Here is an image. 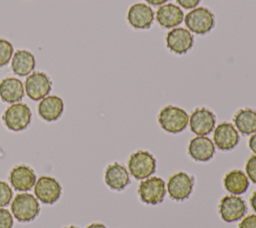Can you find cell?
<instances>
[{
  "label": "cell",
  "mask_w": 256,
  "mask_h": 228,
  "mask_svg": "<svg viewBox=\"0 0 256 228\" xmlns=\"http://www.w3.org/2000/svg\"><path fill=\"white\" fill-rule=\"evenodd\" d=\"M224 188L233 195L244 194L249 187L247 175L239 169H233L227 172L223 178Z\"/></svg>",
  "instance_id": "obj_21"
},
{
  "label": "cell",
  "mask_w": 256,
  "mask_h": 228,
  "mask_svg": "<svg viewBox=\"0 0 256 228\" xmlns=\"http://www.w3.org/2000/svg\"><path fill=\"white\" fill-rule=\"evenodd\" d=\"M166 191L164 180L160 177L152 176L140 181L137 193L143 203L147 205H158L163 202Z\"/></svg>",
  "instance_id": "obj_3"
},
{
  "label": "cell",
  "mask_w": 256,
  "mask_h": 228,
  "mask_svg": "<svg viewBox=\"0 0 256 228\" xmlns=\"http://www.w3.org/2000/svg\"><path fill=\"white\" fill-rule=\"evenodd\" d=\"M145 1L152 6H159V5H163L165 2L169 0H145Z\"/></svg>",
  "instance_id": "obj_32"
},
{
  "label": "cell",
  "mask_w": 256,
  "mask_h": 228,
  "mask_svg": "<svg viewBox=\"0 0 256 228\" xmlns=\"http://www.w3.org/2000/svg\"><path fill=\"white\" fill-rule=\"evenodd\" d=\"M194 187V177L185 171H179L168 179L166 190L171 199L183 201L191 195Z\"/></svg>",
  "instance_id": "obj_6"
},
{
  "label": "cell",
  "mask_w": 256,
  "mask_h": 228,
  "mask_svg": "<svg viewBox=\"0 0 256 228\" xmlns=\"http://www.w3.org/2000/svg\"><path fill=\"white\" fill-rule=\"evenodd\" d=\"M248 146H249L250 150H251L253 153H255V155H256V132L253 133V134L251 135V137L249 138Z\"/></svg>",
  "instance_id": "obj_30"
},
{
  "label": "cell",
  "mask_w": 256,
  "mask_h": 228,
  "mask_svg": "<svg viewBox=\"0 0 256 228\" xmlns=\"http://www.w3.org/2000/svg\"><path fill=\"white\" fill-rule=\"evenodd\" d=\"M249 202H250V205H251L253 211L256 213V190H255V191L252 193V195L250 196Z\"/></svg>",
  "instance_id": "obj_31"
},
{
  "label": "cell",
  "mask_w": 256,
  "mask_h": 228,
  "mask_svg": "<svg viewBox=\"0 0 256 228\" xmlns=\"http://www.w3.org/2000/svg\"><path fill=\"white\" fill-rule=\"evenodd\" d=\"M189 156L198 162L211 160L215 153V145L207 136H196L192 138L187 147Z\"/></svg>",
  "instance_id": "obj_14"
},
{
  "label": "cell",
  "mask_w": 256,
  "mask_h": 228,
  "mask_svg": "<svg viewBox=\"0 0 256 228\" xmlns=\"http://www.w3.org/2000/svg\"><path fill=\"white\" fill-rule=\"evenodd\" d=\"M24 86L27 96L34 101H39L51 91L52 81L46 73L35 71L27 76Z\"/></svg>",
  "instance_id": "obj_9"
},
{
  "label": "cell",
  "mask_w": 256,
  "mask_h": 228,
  "mask_svg": "<svg viewBox=\"0 0 256 228\" xmlns=\"http://www.w3.org/2000/svg\"><path fill=\"white\" fill-rule=\"evenodd\" d=\"M245 172L249 180L256 184V155L250 156L245 164Z\"/></svg>",
  "instance_id": "obj_26"
},
{
  "label": "cell",
  "mask_w": 256,
  "mask_h": 228,
  "mask_svg": "<svg viewBox=\"0 0 256 228\" xmlns=\"http://www.w3.org/2000/svg\"><path fill=\"white\" fill-rule=\"evenodd\" d=\"M177 3L185 9H194L200 2V0H176Z\"/></svg>",
  "instance_id": "obj_29"
},
{
  "label": "cell",
  "mask_w": 256,
  "mask_h": 228,
  "mask_svg": "<svg viewBox=\"0 0 256 228\" xmlns=\"http://www.w3.org/2000/svg\"><path fill=\"white\" fill-rule=\"evenodd\" d=\"M13 227V216L5 208H0V228H12Z\"/></svg>",
  "instance_id": "obj_27"
},
{
  "label": "cell",
  "mask_w": 256,
  "mask_h": 228,
  "mask_svg": "<svg viewBox=\"0 0 256 228\" xmlns=\"http://www.w3.org/2000/svg\"><path fill=\"white\" fill-rule=\"evenodd\" d=\"M194 43V37L191 32L185 28H173L166 35V45L170 51L182 55L191 49Z\"/></svg>",
  "instance_id": "obj_13"
},
{
  "label": "cell",
  "mask_w": 256,
  "mask_h": 228,
  "mask_svg": "<svg viewBox=\"0 0 256 228\" xmlns=\"http://www.w3.org/2000/svg\"><path fill=\"white\" fill-rule=\"evenodd\" d=\"M247 206L244 199L238 195H225L219 202L218 213L225 222H235L244 217Z\"/></svg>",
  "instance_id": "obj_7"
},
{
  "label": "cell",
  "mask_w": 256,
  "mask_h": 228,
  "mask_svg": "<svg viewBox=\"0 0 256 228\" xmlns=\"http://www.w3.org/2000/svg\"><path fill=\"white\" fill-rule=\"evenodd\" d=\"M64 111V102L57 95H47L38 104L39 116L48 122L56 121Z\"/></svg>",
  "instance_id": "obj_18"
},
{
  "label": "cell",
  "mask_w": 256,
  "mask_h": 228,
  "mask_svg": "<svg viewBox=\"0 0 256 228\" xmlns=\"http://www.w3.org/2000/svg\"><path fill=\"white\" fill-rule=\"evenodd\" d=\"M189 31L196 34H206L214 27V15L206 7L192 9L184 18Z\"/></svg>",
  "instance_id": "obj_8"
},
{
  "label": "cell",
  "mask_w": 256,
  "mask_h": 228,
  "mask_svg": "<svg viewBox=\"0 0 256 228\" xmlns=\"http://www.w3.org/2000/svg\"><path fill=\"white\" fill-rule=\"evenodd\" d=\"M216 117L206 107L196 108L189 116L190 130L197 136H206L214 130Z\"/></svg>",
  "instance_id": "obj_11"
},
{
  "label": "cell",
  "mask_w": 256,
  "mask_h": 228,
  "mask_svg": "<svg viewBox=\"0 0 256 228\" xmlns=\"http://www.w3.org/2000/svg\"><path fill=\"white\" fill-rule=\"evenodd\" d=\"M86 228H107V227L102 223H92L88 225Z\"/></svg>",
  "instance_id": "obj_33"
},
{
  "label": "cell",
  "mask_w": 256,
  "mask_h": 228,
  "mask_svg": "<svg viewBox=\"0 0 256 228\" xmlns=\"http://www.w3.org/2000/svg\"><path fill=\"white\" fill-rule=\"evenodd\" d=\"M238 228H256V214H250L244 217L239 223Z\"/></svg>",
  "instance_id": "obj_28"
},
{
  "label": "cell",
  "mask_w": 256,
  "mask_h": 228,
  "mask_svg": "<svg viewBox=\"0 0 256 228\" xmlns=\"http://www.w3.org/2000/svg\"><path fill=\"white\" fill-rule=\"evenodd\" d=\"M234 126L243 135L256 132V111L251 108L239 109L233 117Z\"/></svg>",
  "instance_id": "obj_23"
},
{
  "label": "cell",
  "mask_w": 256,
  "mask_h": 228,
  "mask_svg": "<svg viewBox=\"0 0 256 228\" xmlns=\"http://www.w3.org/2000/svg\"><path fill=\"white\" fill-rule=\"evenodd\" d=\"M11 212L17 221L30 222L40 212L38 199L29 193L17 194L11 203Z\"/></svg>",
  "instance_id": "obj_2"
},
{
  "label": "cell",
  "mask_w": 256,
  "mask_h": 228,
  "mask_svg": "<svg viewBox=\"0 0 256 228\" xmlns=\"http://www.w3.org/2000/svg\"><path fill=\"white\" fill-rule=\"evenodd\" d=\"M64 228H79V227H77V226H73V225H71V226H68V227H64Z\"/></svg>",
  "instance_id": "obj_34"
},
{
  "label": "cell",
  "mask_w": 256,
  "mask_h": 228,
  "mask_svg": "<svg viewBox=\"0 0 256 228\" xmlns=\"http://www.w3.org/2000/svg\"><path fill=\"white\" fill-rule=\"evenodd\" d=\"M24 97V85L16 77H6L0 81V99L6 103H17Z\"/></svg>",
  "instance_id": "obj_19"
},
{
  "label": "cell",
  "mask_w": 256,
  "mask_h": 228,
  "mask_svg": "<svg viewBox=\"0 0 256 228\" xmlns=\"http://www.w3.org/2000/svg\"><path fill=\"white\" fill-rule=\"evenodd\" d=\"M13 191L9 184L0 180V208L8 205L12 199Z\"/></svg>",
  "instance_id": "obj_25"
},
{
  "label": "cell",
  "mask_w": 256,
  "mask_h": 228,
  "mask_svg": "<svg viewBox=\"0 0 256 228\" xmlns=\"http://www.w3.org/2000/svg\"><path fill=\"white\" fill-rule=\"evenodd\" d=\"M154 12L151 7L144 3L133 4L127 13L129 24L136 29H147L154 20Z\"/></svg>",
  "instance_id": "obj_17"
},
{
  "label": "cell",
  "mask_w": 256,
  "mask_h": 228,
  "mask_svg": "<svg viewBox=\"0 0 256 228\" xmlns=\"http://www.w3.org/2000/svg\"><path fill=\"white\" fill-rule=\"evenodd\" d=\"M34 55L28 50H17L11 60V68L14 74L18 76H26L35 68Z\"/></svg>",
  "instance_id": "obj_22"
},
{
  "label": "cell",
  "mask_w": 256,
  "mask_h": 228,
  "mask_svg": "<svg viewBox=\"0 0 256 228\" xmlns=\"http://www.w3.org/2000/svg\"><path fill=\"white\" fill-rule=\"evenodd\" d=\"M156 159L146 150H138L132 153L128 160L129 173L136 180H143L150 177L156 171Z\"/></svg>",
  "instance_id": "obj_4"
},
{
  "label": "cell",
  "mask_w": 256,
  "mask_h": 228,
  "mask_svg": "<svg viewBox=\"0 0 256 228\" xmlns=\"http://www.w3.org/2000/svg\"><path fill=\"white\" fill-rule=\"evenodd\" d=\"M104 180L106 185L115 191H121L130 184V176L126 167L118 162L108 165L105 169Z\"/></svg>",
  "instance_id": "obj_15"
},
{
  "label": "cell",
  "mask_w": 256,
  "mask_h": 228,
  "mask_svg": "<svg viewBox=\"0 0 256 228\" xmlns=\"http://www.w3.org/2000/svg\"><path fill=\"white\" fill-rule=\"evenodd\" d=\"M183 19V11L180 7L172 3L163 4L156 11V20L164 28H173L179 25Z\"/></svg>",
  "instance_id": "obj_20"
},
{
  "label": "cell",
  "mask_w": 256,
  "mask_h": 228,
  "mask_svg": "<svg viewBox=\"0 0 256 228\" xmlns=\"http://www.w3.org/2000/svg\"><path fill=\"white\" fill-rule=\"evenodd\" d=\"M239 134L235 126L230 122H222L217 125L213 132L214 145L222 150L229 151L237 146Z\"/></svg>",
  "instance_id": "obj_12"
},
{
  "label": "cell",
  "mask_w": 256,
  "mask_h": 228,
  "mask_svg": "<svg viewBox=\"0 0 256 228\" xmlns=\"http://www.w3.org/2000/svg\"><path fill=\"white\" fill-rule=\"evenodd\" d=\"M9 181L14 189L25 192L35 185L36 174L30 166L20 164L10 171Z\"/></svg>",
  "instance_id": "obj_16"
},
{
  "label": "cell",
  "mask_w": 256,
  "mask_h": 228,
  "mask_svg": "<svg viewBox=\"0 0 256 228\" xmlns=\"http://www.w3.org/2000/svg\"><path fill=\"white\" fill-rule=\"evenodd\" d=\"M158 122L161 128L166 132L177 134L186 129L189 123V116L183 108L167 105L160 110Z\"/></svg>",
  "instance_id": "obj_1"
},
{
  "label": "cell",
  "mask_w": 256,
  "mask_h": 228,
  "mask_svg": "<svg viewBox=\"0 0 256 228\" xmlns=\"http://www.w3.org/2000/svg\"><path fill=\"white\" fill-rule=\"evenodd\" d=\"M14 53L13 45L5 38H0V67L7 65Z\"/></svg>",
  "instance_id": "obj_24"
},
{
  "label": "cell",
  "mask_w": 256,
  "mask_h": 228,
  "mask_svg": "<svg viewBox=\"0 0 256 228\" xmlns=\"http://www.w3.org/2000/svg\"><path fill=\"white\" fill-rule=\"evenodd\" d=\"M31 118L32 113L29 106L22 102L11 104L2 115L4 125L15 132L26 129L31 122Z\"/></svg>",
  "instance_id": "obj_5"
},
{
  "label": "cell",
  "mask_w": 256,
  "mask_h": 228,
  "mask_svg": "<svg viewBox=\"0 0 256 228\" xmlns=\"http://www.w3.org/2000/svg\"><path fill=\"white\" fill-rule=\"evenodd\" d=\"M62 187L57 179L50 176H41L34 185L35 197L43 204H54L61 196Z\"/></svg>",
  "instance_id": "obj_10"
}]
</instances>
